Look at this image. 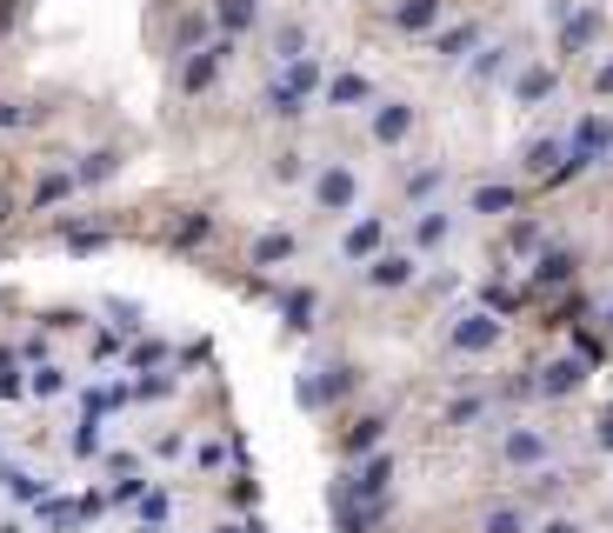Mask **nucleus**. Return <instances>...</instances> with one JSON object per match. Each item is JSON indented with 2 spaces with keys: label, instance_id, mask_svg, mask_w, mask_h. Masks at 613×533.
Wrapping results in <instances>:
<instances>
[{
  "label": "nucleus",
  "instance_id": "10",
  "mask_svg": "<svg viewBox=\"0 0 613 533\" xmlns=\"http://www.w3.org/2000/svg\"><path fill=\"white\" fill-rule=\"evenodd\" d=\"M607 327H613V307H607Z\"/></svg>",
  "mask_w": 613,
  "mask_h": 533
},
{
  "label": "nucleus",
  "instance_id": "5",
  "mask_svg": "<svg viewBox=\"0 0 613 533\" xmlns=\"http://www.w3.org/2000/svg\"><path fill=\"white\" fill-rule=\"evenodd\" d=\"M474 207H481V214H501V207H514V194H507V187H487Z\"/></svg>",
  "mask_w": 613,
  "mask_h": 533
},
{
  "label": "nucleus",
  "instance_id": "4",
  "mask_svg": "<svg viewBox=\"0 0 613 533\" xmlns=\"http://www.w3.org/2000/svg\"><path fill=\"white\" fill-rule=\"evenodd\" d=\"M574 267H581L574 254H547V260H541V280H547V287H561V280H574Z\"/></svg>",
  "mask_w": 613,
  "mask_h": 533
},
{
  "label": "nucleus",
  "instance_id": "3",
  "mask_svg": "<svg viewBox=\"0 0 613 533\" xmlns=\"http://www.w3.org/2000/svg\"><path fill=\"white\" fill-rule=\"evenodd\" d=\"M454 340H461V347H487V340H494V320H481V314H467V320L454 327Z\"/></svg>",
  "mask_w": 613,
  "mask_h": 533
},
{
  "label": "nucleus",
  "instance_id": "2",
  "mask_svg": "<svg viewBox=\"0 0 613 533\" xmlns=\"http://www.w3.org/2000/svg\"><path fill=\"white\" fill-rule=\"evenodd\" d=\"M581 381H587V367H581V361H554V367H547V381H541V387H547V394H574V387H581Z\"/></svg>",
  "mask_w": 613,
  "mask_h": 533
},
{
  "label": "nucleus",
  "instance_id": "9",
  "mask_svg": "<svg viewBox=\"0 0 613 533\" xmlns=\"http://www.w3.org/2000/svg\"><path fill=\"white\" fill-rule=\"evenodd\" d=\"M601 93H613V67H607V73H601Z\"/></svg>",
  "mask_w": 613,
  "mask_h": 533
},
{
  "label": "nucleus",
  "instance_id": "7",
  "mask_svg": "<svg viewBox=\"0 0 613 533\" xmlns=\"http://www.w3.org/2000/svg\"><path fill=\"white\" fill-rule=\"evenodd\" d=\"M374 280H380V287H394V280H407V260H380V267H374Z\"/></svg>",
  "mask_w": 613,
  "mask_h": 533
},
{
  "label": "nucleus",
  "instance_id": "1",
  "mask_svg": "<svg viewBox=\"0 0 613 533\" xmlns=\"http://www.w3.org/2000/svg\"><path fill=\"white\" fill-rule=\"evenodd\" d=\"M507 461H514V467H534V461H547V441L521 427V434H507Z\"/></svg>",
  "mask_w": 613,
  "mask_h": 533
},
{
  "label": "nucleus",
  "instance_id": "8",
  "mask_svg": "<svg viewBox=\"0 0 613 533\" xmlns=\"http://www.w3.org/2000/svg\"><path fill=\"white\" fill-rule=\"evenodd\" d=\"M547 533H587L581 521H547Z\"/></svg>",
  "mask_w": 613,
  "mask_h": 533
},
{
  "label": "nucleus",
  "instance_id": "6",
  "mask_svg": "<svg viewBox=\"0 0 613 533\" xmlns=\"http://www.w3.org/2000/svg\"><path fill=\"white\" fill-rule=\"evenodd\" d=\"M527 527V521H521V514H514V507H501V514H494V521H487V533H521Z\"/></svg>",
  "mask_w": 613,
  "mask_h": 533
}]
</instances>
